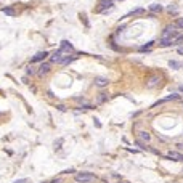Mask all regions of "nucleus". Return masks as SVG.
I'll return each instance as SVG.
<instances>
[{"label": "nucleus", "mask_w": 183, "mask_h": 183, "mask_svg": "<svg viewBox=\"0 0 183 183\" xmlns=\"http://www.w3.org/2000/svg\"><path fill=\"white\" fill-rule=\"evenodd\" d=\"M74 180L77 183H93L96 180V177L93 174H90V172H79V174L74 175Z\"/></svg>", "instance_id": "1"}, {"label": "nucleus", "mask_w": 183, "mask_h": 183, "mask_svg": "<svg viewBox=\"0 0 183 183\" xmlns=\"http://www.w3.org/2000/svg\"><path fill=\"white\" fill-rule=\"evenodd\" d=\"M177 24H170L164 29L162 32V39H172V37H177Z\"/></svg>", "instance_id": "2"}, {"label": "nucleus", "mask_w": 183, "mask_h": 183, "mask_svg": "<svg viewBox=\"0 0 183 183\" xmlns=\"http://www.w3.org/2000/svg\"><path fill=\"white\" fill-rule=\"evenodd\" d=\"M165 157L170 159V161H175V162H182L183 161V154H182V152H178V151H169Z\"/></svg>", "instance_id": "3"}, {"label": "nucleus", "mask_w": 183, "mask_h": 183, "mask_svg": "<svg viewBox=\"0 0 183 183\" xmlns=\"http://www.w3.org/2000/svg\"><path fill=\"white\" fill-rule=\"evenodd\" d=\"M50 69H52V64L50 63H42L40 64V67H39V76H45V74H48L50 72Z\"/></svg>", "instance_id": "4"}, {"label": "nucleus", "mask_w": 183, "mask_h": 183, "mask_svg": "<svg viewBox=\"0 0 183 183\" xmlns=\"http://www.w3.org/2000/svg\"><path fill=\"white\" fill-rule=\"evenodd\" d=\"M48 56V53L47 52H39V53H35V55L32 56V60H30V63H37V61H43Z\"/></svg>", "instance_id": "5"}, {"label": "nucleus", "mask_w": 183, "mask_h": 183, "mask_svg": "<svg viewBox=\"0 0 183 183\" xmlns=\"http://www.w3.org/2000/svg\"><path fill=\"white\" fill-rule=\"evenodd\" d=\"M63 58H64V53H63V50H56L55 53H53V56H52V61L53 63H61L63 61Z\"/></svg>", "instance_id": "6"}, {"label": "nucleus", "mask_w": 183, "mask_h": 183, "mask_svg": "<svg viewBox=\"0 0 183 183\" xmlns=\"http://www.w3.org/2000/svg\"><path fill=\"white\" fill-rule=\"evenodd\" d=\"M108 84H109V79L108 77H95V85H98V87H106Z\"/></svg>", "instance_id": "7"}, {"label": "nucleus", "mask_w": 183, "mask_h": 183, "mask_svg": "<svg viewBox=\"0 0 183 183\" xmlns=\"http://www.w3.org/2000/svg\"><path fill=\"white\" fill-rule=\"evenodd\" d=\"M61 50H63V52H72L74 47H72V43H71V42L63 40V42H61Z\"/></svg>", "instance_id": "8"}, {"label": "nucleus", "mask_w": 183, "mask_h": 183, "mask_svg": "<svg viewBox=\"0 0 183 183\" xmlns=\"http://www.w3.org/2000/svg\"><path fill=\"white\" fill-rule=\"evenodd\" d=\"M138 138H140V141H150L151 140V135H150V132L143 130V132H140V133H138Z\"/></svg>", "instance_id": "9"}, {"label": "nucleus", "mask_w": 183, "mask_h": 183, "mask_svg": "<svg viewBox=\"0 0 183 183\" xmlns=\"http://www.w3.org/2000/svg\"><path fill=\"white\" fill-rule=\"evenodd\" d=\"M157 84H159V77L157 76H152L151 79L148 80V87H150V89H152V87L157 85Z\"/></svg>", "instance_id": "10"}, {"label": "nucleus", "mask_w": 183, "mask_h": 183, "mask_svg": "<svg viewBox=\"0 0 183 183\" xmlns=\"http://www.w3.org/2000/svg\"><path fill=\"white\" fill-rule=\"evenodd\" d=\"M162 10V6L159 5V3H152V5H150V11H152V13H159Z\"/></svg>", "instance_id": "11"}, {"label": "nucleus", "mask_w": 183, "mask_h": 183, "mask_svg": "<svg viewBox=\"0 0 183 183\" xmlns=\"http://www.w3.org/2000/svg\"><path fill=\"white\" fill-rule=\"evenodd\" d=\"M74 60H76V56H69V55H66V56H64V58H63V61H61L60 64H63V66H64V64H69L71 61H74Z\"/></svg>", "instance_id": "12"}, {"label": "nucleus", "mask_w": 183, "mask_h": 183, "mask_svg": "<svg viewBox=\"0 0 183 183\" xmlns=\"http://www.w3.org/2000/svg\"><path fill=\"white\" fill-rule=\"evenodd\" d=\"M143 13H145L143 8H135L133 11H130V15L132 16H138V15H143Z\"/></svg>", "instance_id": "13"}, {"label": "nucleus", "mask_w": 183, "mask_h": 183, "mask_svg": "<svg viewBox=\"0 0 183 183\" xmlns=\"http://www.w3.org/2000/svg\"><path fill=\"white\" fill-rule=\"evenodd\" d=\"M3 13L8 15V16H15V10L13 8H3Z\"/></svg>", "instance_id": "14"}, {"label": "nucleus", "mask_w": 183, "mask_h": 183, "mask_svg": "<svg viewBox=\"0 0 183 183\" xmlns=\"http://www.w3.org/2000/svg\"><path fill=\"white\" fill-rule=\"evenodd\" d=\"M180 43H183V35H178L175 39V45H180Z\"/></svg>", "instance_id": "15"}, {"label": "nucleus", "mask_w": 183, "mask_h": 183, "mask_svg": "<svg viewBox=\"0 0 183 183\" xmlns=\"http://www.w3.org/2000/svg\"><path fill=\"white\" fill-rule=\"evenodd\" d=\"M170 67H180V63H177V61H170Z\"/></svg>", "instance_id": "16"}, {"label": "nucleus", "mask_w": 183, "mask_h": 183, "mask_svg": "<svg viewBox=\"0 0 183 183\" xmlns=\"http://www.w3.org/2000/svg\"><path fill=\"white\" fill-rule=\"evenodd\" d=\"M104 100H106V93H101V96L98 98V101H100V103H103Z\"/></svg>", "instance_id": "17"}, {"label": "nucleus", "mask_w": 183, "mask_h": 183, "mask_svg": "<svg viewBox=\"0 0 183 183\" xmlns=\"http://www.w3.org/2000/svg\"><path fill=\"white\" fill-rule=\"evenodd\" d=\"M177 26H178V28H182V29H183V18H178V21H177Z\"/></svg>", "instance_id": "18"}, {"label": "nucleus", "mask_w": 183, "mask_h": 183, "mask_svg": "<svg viewBox=\"0 0 183 183\" xmlns=\"http://www.w3.org/2000/svg\"><path fill=\"white\" fill-rule=\"evenodd\" d=\"M28 74H35V71H34V67H32V66H29V67H28Z\"/></svg>", "instance_id": "19"}, {"label": "nucleus", "mask_w": 183, "mask_h": 183, "mask_svg": "<svg viewBox=\"0 0 183 183\" xmlns=\"http://www.w3.org/2000/svg\"><path fill=\"white\" fill-rule=\"evenodd\" d=\"M169 11H170V13H172V11H177V6H172V5H170V6H169Z\"/></svg>", "instance_id": "20"}, {"label": "nucleus", "mask_w": 183, "mask_h": 183, "mask_svg": "<svg viewBox=\"0 0 183 183\" xmlns=\"http://www.w3.org/2000/svg\"><path fill=\"white\" fill-rule=\"evenodd\" d=\"M50 183H61V180H60V178H55V180H52Z\"/></svg>", "instance_id": "21"}, {"label": "nucleus", "mask_w": 183, "mask_h": 183, "mask_svg": "<svg viewBox=\"0 0 183 183\" xmlns=\"http://www.w3.org/2000/svg\"><path fill=\"white\" fill-rule=\"evenodd\" d=\"M15 183H26V180L23 178V180H18V182H15Z\"/></svg>", "instance_id": "22"}, {"label": "nucleus", "mask_w": 183, "mask_h": 183, "mask_svg": "<svg viewBox=\"0 0 183 183\" xmlns=\"http://www.w3.org/2000/svg\"><path fill=\"white\" fill-rule=\"evenodd\" d=\"M178 148H180V150H182V148H183V143H178Z\"/></svg>", "instance_id": "23"}, {"label": "nucleus", "mask_w": 183, "mask_h": 183, "mask_svg": "<svg viewBox=\"0 0 183 183\" xmlns=\"http://www.w3.org/2000/svg\"><path fill=\"white\" fill-rule=\"evenodd\" d=\"M121 183H127V182H121Z\"/></svg>", "instance_id": "24"}, {"label": "nucleus", "mask_w": 183, "mask_h": 183, "mask_svg": "<svg viewBox=\"0 0 183 183\" xmlns=\"http://www.w3.org/2000/svg\"><path fill=\"white\" fill-rule=\"evenodd\" d=\"M100 2H104V0H100Z\"/></svg>", "instance_id": "25"}]
</instances>
